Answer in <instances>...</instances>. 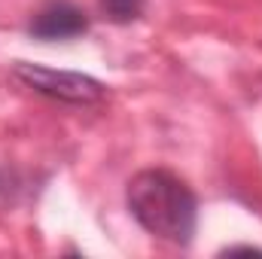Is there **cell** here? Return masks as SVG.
<instances>
[{
  "mask_svg": "<svg viewBox=\"0 0 262 259\" xmlns=\"http://www.w3.org/2000/svg\"><path fill=\"white\" fill-rule=\"evenodd\" d=\"M131 217L156 238L189 244L198 223V201L192 189L171 171H140L128 183Z\"/></svg>",
  "mask_w": 262,
  "mask_h": 259,
  "instance_id": "obj_1",
  "label": "cell"
},
{
  "mask_svg": "<svg viewBox=\"0 0 262 259\" xmlns=\"http://www.w3.org/2000/svg\"><path fill=\"white\" fill-rule=\"evenodd\" d=\"M12 76L18 82H25L28 89L64 101V104H79V107H92L101 104L107 98V85L98 82L95 76L85 73H73V70H55V67L31 64V61H18L12 67Z\"/></svg>",
  "mask_w": 262,
  "mask_h": 259,
  "instance_id": "obj_2",
  "label": "cell"
},
{
  "mask_svg": "<svg viewBox=\"0 0 262 259\" xmlns=\"http://www.w3.org/2000/svg\"><path fill=\"white\" fill-rule=\"evenodd\" d=\"M85 28H89L85 12L67 0H55L43 6L31 21V34L40 40H70V37L85 34Z\"/></svg>",
  "mask_w": 262,
  "mask_h": 259,
  "instance_id": "obj_3",
  "label": "cell"
},
{
  "mask_svg": "<svg viewBox=\"0 0 262 259\" xmlns=\"http://www.w3.org/2000/svg\"><path fill=\"white\" fill-rule=\"evenodd\" d=\"M101 6L113 21H131L143 12V0H101Z\"/></svg>",
  "mask_w": 262,
  "mask_h": 259,
  "instance_id": "obj_4",
  "label": "cell"
}]
</instances>
